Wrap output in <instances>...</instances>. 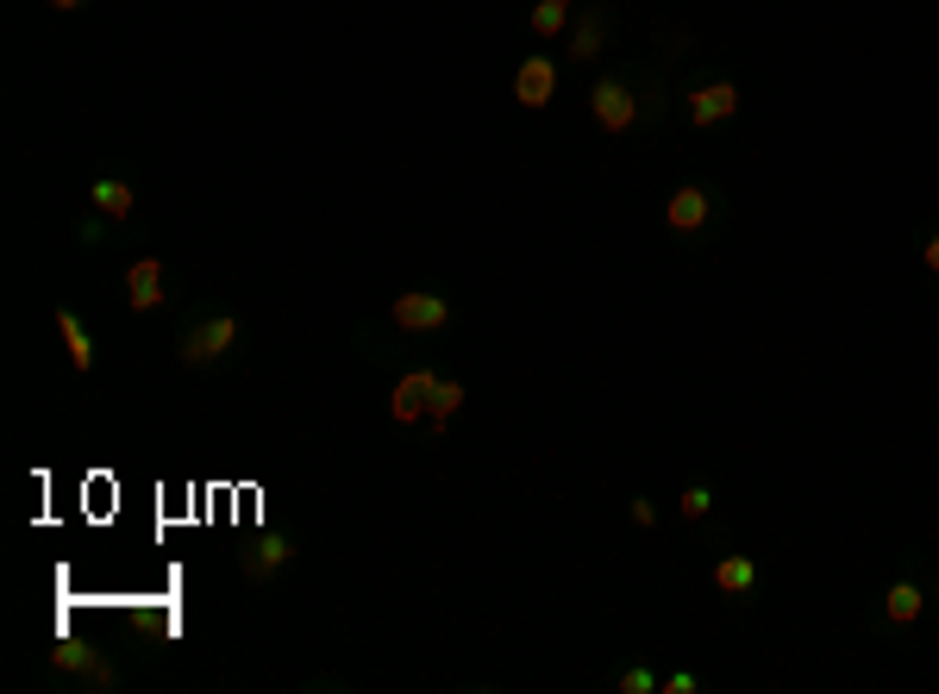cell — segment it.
<instances>
[{
    "instance_id": "1",
    "label": "cell",
    "mask_w": 939,
    "mask_h": 694,
    "mask_svg": "<svg viewBox=\"0 0 939 694\" xmlns=\"http://www.w3.org/2000/svg\"><path fill=\"white\" fill-rule=\"evenodd\" d=\"M589 120L602 138H627L633 125H645V82L639 70H608L589 88Z\"/></svg>"
},
{
    "instance_id": "2",
    "label": "cell",
    "mask_w": 939,
    "mask_h": 694,
    "mask_svg": "<svg viewBox=\"0 0 939 694\" xmlns=\"http://www.w3.org/2000/svg\"><path fill=\"white\" fill-rule=\"evenodd\" d=\"M238 338H245V325L232 320V313H207V320L182 325L176 357L188 363V370H213V363H220L226 350H238Z\"/></svg>"
},
{
    "instance_id": "3",
    "label": "cell",
    "mask_w": 939,
    "mask_h": 694,
    "mask_svg": "<svg viewBox=\"0 0 939 694\" xmlns=\"http://www.w3.org/2000/svg\"><path fill=\"white\" fill-rule=\"evenodd\" d=\"M388 325H395V332H413V338L445 332V325H452V300H445V295H427V288H407V295L388 300Z\"/></svg>"
},
{
    "instance_id": "4",
    "label": "cell",
    "mask_w": 939,
    "mask_h": 694,
    "mask_svg": "<svg viewBox=\"0 0 939 694\" xmlns=\"http://www.w3.org/2000/svg\"><path fill=\"white\" fill-rule=\"evenodd\" d=\"M683 113H689V125L695 132H708V125H727V120H739V82L733 75H714V82H695L683 95Z\"/></svg>"
},
{
    "instance_id": "5",
    "label": "cell",
    "mask_w": 939,
    "mask_h": 694,
    "mask_svg": "<svg viewBox=\"0 0 939 694\" xmlns=\"http://www.w3.org/2000/svg\"><path fill=\"white\" fill-rule=\"evenodd\" d=\"M288 563H295V538H288V532H263V538H251V545L238 550V575H245V582H276Z\"/></svg>"
},
{
    "instance_id": "6",
    "label": "cell",
    "mask_w": 939,
    "mask_h": 694,
    "mask_svg": "<svg viewBox=\"0 0 939 694\" xmlns=\"http://www.w3.org/2000/svg\"><path fill=\"white\" fill-rule=\"evenodd\" d=\"M552 95H558V57L533 50V57L514 70V100H520L527 113H539V107H552Z\"/></svg>"
},
{
    "instance_id": "7",
    "label": "cell",
    "mask_w": 939,
    "mask_h": 694,
    "mask_svg": "<svg viewBox=\"0 0 939 694\" xmlns=\"http://www.w3.org/2000/svg\"><path fill=\"white\" fill-rule=\"evenodd\" d=\"M432 388H438V375L432 370H407L395 388H388V420L395 425H420L432 413Z\"/></svg>"
},
{
    "instance_id": "8",
    "label": "cell",
    "mask_w": 939,
    "mask_h": 694,
    "mask_svg": "<svg viewBox=\"0 0 939 694\" xmlns=\"http://www.w3.org/2000/svg\"><path fill=\"white\" fill-rule=\"evenodd\" d=\"M708 220H714V188H702V182H683L677 195L664 200V225H670L677 238H689V232H702Z\"/></svg>"
},
{
    "instance_id": "9",
    "label": "cell",
    "mask_w": 939,
    "mask_h": 694,
    "mask_svg": "<svg viewBox=\"0 0 939 694\" xmlns=\"http://www.w3.org/2000/svg\"><path fill=\"white\" fill-rule=\"evenodd\" d=\"M51 664H57L63 676H82L88 689H101V694H113V689H120V670L107 664L101 650H88V645H70V639H63V645L51 650Z\"/></svg>"
},
{
    "instance_id": "10",
    "label": "cell",
    "mask_w": 939,
    "mask_h": 694,
    "mask_svg": "<svg viewBox=\"0 0 939 694\" xmlns=\"http://www.w3.org/2000/svg\"><path fill=\"white\" fill-rule=\"evenodd\" d=\"M602 50H608V13H602V7H589V13H577V20H570V32H564V57L595 63Z\"/></svg>"
},
{
    "instance_id": "11",
    "label": "cell",
    "mask_w": 939,
    "mask_h": 694,
    "mask_svg": "<svg viewBox=\"0 0 939 694\" xmlns=\"http://www.w3.org/2000/svg\"><path fill=\"white\" fill-rule=\"evenodd\" d=\"M921 614H927V588H921L914 575H895V582L884 588V607H877V620H884V625H914Z\"/></svg>"
},
{
    "instance_id": "12",
    "label": "cell",
    "mask_w": 939,
    "mask_h": 694,
    "mask_svg": "<svg viewBox=\"0 0 939 694\" xmlns=\"http://www.w3.org/2000/svg\"><path fill=\"white\" fill-rule=\"evenodd\" d=\"M126 295L138 313H157V307H170V295H163V257H138L126 270Z\"/></svg>"
},
{
    "instance_id": "13",
    "label": "cell",
    "mask_w": 939,
    "mask_h": 694,
    "mask_svg": "<svg viewBox=\"0 0 939 694\" xmlns=\"http://www.w3.org/2000/svg\"><path fill=\"white\" fill-rule=\"evenodd\" d=\"M88 207H95L101 220H132V213H138V188L120 182V175H101V182L88 188Z\"/></svg>"
},
{
    "instance_id": "14",
    "label": "cell",
    "mask_w": 939,
    "mask_h": 694,
    "mask_svg": "<svg viewBox=\"0 0 939 694\" xmlns=\"http://www.w3.org/2000/svg\"><path fill=\"white\" fill-rule=\"evenodd\" d=\"M51 325H57V338H63V350H70V370H76V375L95 370V338H88V325H82L70 307H57Z\"/></svg>"
},
{
    "instance_id": "15",
    "label": "cell",
    "mask_w": 939,
    "mask_h": 694,
    "mask_svg": "<svg viewBox=\"0 0 939 694\" xmlns=\"http://www.w3.org/2000/svg\"><path fill=\"white\" fill-rule=\"evenodd\" d=\"M714 588H720L727 600H745L752 588H758V563H752L745 550H727V557L714 563Z\"/></svg>"
},
{
    "instance_id": "16",
    "label": "cell",
    "mask_w": 939,
    "mask_h": 694,
    "mask_svg": "<svg viewBox=\"0 0 939 694\" xmlns=\"http://www.w3.org/2000/svg\"><path fill=\"white\" fill-rule=\"evenodd\" d=\"M570 20H577V0H539L533 13H527L533 38H564V32H570Z\"/></svg>"
},
{
    "instance_id": "17",
    "label": "cell",
    "mask_w": 939,
    "mask_h": 694,
    "mask_svg": "<svg viewBox=\"0 0 939 694\" xmlns=\"http://www.w3.org/2000/svg\"><path fill=\"white\" fill-rule=\"evenodd\" d=\"M464 400H470V388H464L457 375H438V388H432V413H427V425H438V432H445V425L457 420V407H464Z\"/></svg>"
},
{
    "instance_id": "18",
    "label": "cell",
    "mask_w": 939,
    "mask_h": 694,
    "mask_svg": "<svg viewBox=\"0 0 939 694\" xmlns=\"http://www.w3.org/2000/svg\"><path fill=\"white\" fill-rule=\"evenodd\" d=\"M677 507H683V520H708V513H714V488H708V482H689Z\"/></svg>"
},
{
    "instance_id": "19",
    "label": "cell",
    "mask_w": 939,
    "mask_h": 694,
    "mask_svg": "<svg viewBox=\"0 0 939 694\" xmlns=\"http://www.w3.org/2000/svg\"><path fill=\"white\" fill-rule=\"evenodd\" d=\"M614 689H620V694H658V676H652V670H639V664H633V670H620V676H614Z\"/></svg>"
},
{
    "instance_id": "20",
    "label": "cell",
    "mask_w": 939,
    "mask_h": 694,
    "mask_svg": "<svg viewBox=\"0 0 939 694\" xmlns=\"http://www.w3.org/2000/svg\"><path fill=\"white\" fill-rule=\"evenodd\" d=\"M695 689H702V682H695L689 670H677V676H664V682H658V694H695Z\"/></svg>"
},
{
    "instance_id": "21",
    "label": "cell",
    "mask_w": 939,
    "mask_h": 694,
    "mask_svg": "<svg viewBox=\"0 0 939 694\" xmlns=\"http://www.w3.org/2000/svg\"><path fill=\"white\" fill-rule=\"evenodd\" d=\"M627 520H633L639 532H645V525L658 520V507H652V500H645V495H633V507H627Z\"/></svg>"
},
{
    "instance_id": "22",
    "label": "cell",
    "mask_w": 939,
    "mask_h": 694,
    "mask_svg": "<svg viewBox=\"0 0 939 694\" xmlns=\"http://www.w3.org/2000/svg\"><path fill=\"white\" fill-rule=\"evenodd\" d=\"M76 238H82V245H101L107 225H101V220H82V225H76Z\"/></svg>"
},
{
    "instance_id": "23",
    "label": "cell",
    "mask_w": 939,
    "mask_h": 694,
    "mask_svg": "<svg viewBox=\"0 0 939 694\" xmlns=\"http://www.w3.org/2000/svg\"><path fill=\"white\" fill-rule=\"evenodd\" d=\"M921 263H927V270L939 275V232H934V238H927V245H921Z\"/></svg>"
},
{
    "instance_id": "24",
    "label": "cell",
    "mask_w": 939,
    "mask_h": 694,
    "mask_svg": "<svg viewBox=\"0 0 939 694\" xmlns=\"http://www.w3.org/2000/svg\"><path fill=\"white\" fill-rule=\"evenodd\" d=\"M51 13H76V7H88V0H45Z\"/></svg>"
}]
</instances>
